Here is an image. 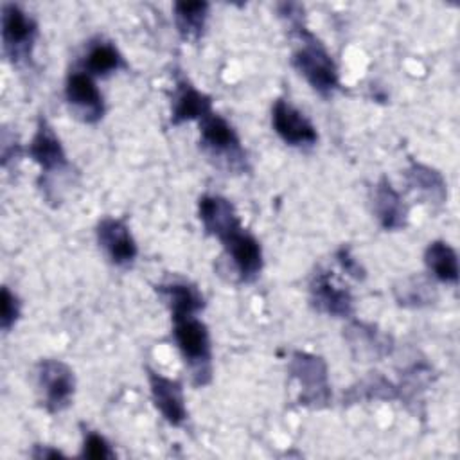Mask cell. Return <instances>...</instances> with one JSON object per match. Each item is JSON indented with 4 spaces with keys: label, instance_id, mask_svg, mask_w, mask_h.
<instances>
[{
    "label": "cell",
    "instance_id": "cell-17",
    "mask_svg": "<svg viewBox=\"0 0 460 460\" xmlns=\"http://www.w3.org/2000/svg\"><path fill=\"white\" fill-rule=\"evenodd\" d=\"M372 208L379 226L386 232H399L408 225V205L386 176H381L374 187Z\"/></svg>",
    "mask_w": 460,
    "mask_h": 460
},
{
    "label": "cell",
    "instance_id": "cell-1",
    "mask_svg": "<svg viewBox=\"0 0 460 460\" xmlns=\"http://www.w3.org/2000/svg\"><path fill=\"white\" fill-rule=\"evenodd\" d=\"M286 22L289 23L291 38L296 41V47L291 54L293 68L318 95H332L340 88V74L331 52L305 27L304 13L286 18Z\"/></svg>",
    "mask_w": 460,
    "mask_h": 460
},
{
    "label": "cell",
    "instance_id": "cell-25",
    "mask_svg": "<svg viewBox=\"0 0 460 460\" xmlns=\"http://www.w3.org/2000/svg\"><path fill=\"white\" fill-rule=\"evenodd\" d=\"M81 456L90 458V460H108V458H115V451L111 449L110 442L101 433L84 429Z\"/></svg>",
    "mask_w": 460,
    "mask_h": 460
},
{
    "label": "cell",
    "instance_id": "cell-26",
    "mask_svg": "<svg viewBox=\"0 0 460 460\" xmlns=\"http://www.w3.org/2000/svg\"><path fill=\"white\" fill-rule=\"evenodd\" d=\"M22 314V302L7 286L2 288L0 295V327L4 332H9Z\"/></svg>",
    "mask_w": 460,
    "mask_h": 460
},
{
    "label": "cell",
    "instance_id": "cell-2",
    "mask_svg": "<svg viewBox=\"0 0 460 460\" xmlns=\"http://www.w3.org/2000/svg\"><path fill=\"white\" fill-rule=\"evenodd\" d=\"M172 338L194 386L208 385L212 381V341L205 322L198 314L172 316Z\"/></svg>",
    "mask_w": 460,
    "mask_h": 460
},
{
    "label": "cell",
    "instance_id": "cell-12",
    "mask_svg": "<svg viewBox=\"0 0 460 460\" xmlns=\"http://www.w3.org/2000/svg\"><path fill=\"white\" fill-rule=\"evenodd\" d=\"M271 126L279 138L291 147H311L318 142L314 124L286 99H277L271 108Z\"/></svg>",
    "mask_w": 460,
    "mask_h": 460
},
{
    "label": "cell",
    "instance_id": "cell-16",
    "mask_svg": "<svg viewBox=\"0 0 460 460\" xmlns=\"http://www.w3.org/2000/svg\"><path fill=\"white\" fill-rule=\"evenodd\" d=\"M212 110V97L198 90L187 77H176L172 101H171V119L172 126H180L190 120H201Z\"/></svg>",
    "mask_w": 460,
    "mask_h": 460
},
{
    "label": "cell",
    "instance_id": "cell-11",
    "mask_svg": "<svg viewBox=\"0 0 460 460\" xmlns=\"http://www.w3.org/2000/svg\"><path fill=\"white\" fill-rule=\"evenodd\" d=\"M95 237L99 248L104 252L113 266L128 268L135 262L138 255V246L124 219L111 216L102 217L95 226Z\"/></svg>",
    "mask_w": 460,
    "mask_h": 460
},
{
    "label": "cell",
    "instance_id": "cell-22",
    "mask_svg": "<svg viewBox=\"0 0 460 460\" xmlns=\"http://www.w3.org/2000/svg\"><path fill=\"white\" fill-rule=\"evenodd\" d=\"M424 264L429 275L444 284L458 282V255L455 248L442 241H431L424 250Z\"/></svg>",
    "mask_w": 460,
    "mask_h": 460
},
{
    "label": "cell",
    "instance_id": "cell-10",
    "mask_svg": "<svg viewBox=\"0 0 460 460\" xmlns=\"http://www.w3.org/2000/svg\"><path fill=\"white\" fill-rule=\"evenodd\" d=\"M29 158L40 165L41 174L47 181L54 174H63L70 169V162L66 151L56 135L50 122L41 115L36 124V131L27 146Z\"/></svg>",
    "mask_w": 460,
    "mask_h": 460
},
{
    "label": "cell",
    "instance_id": "cell-21",
    "mask_svg": "<svg viewBox=\"0 0 460 460\" xmlns=\"http://www.w3.org/2000/svg\"><path fill=\"white\" fill-rule=\"evenodd\" d=\"M210 13L208 2H176L172 5V18L176 31L185 41H199Z\"/></svg>",
    "mask_w": 460,
    "mask_h": 460
},
{
    "label": "cell",
    "instance_id": "cell-20",
    "mask_svg": "<svg viewBox=\"0 0 460 460\" xmlns=\"http://www.w3.org/2000/svg\"><path fill=\"white\" fill-rule=\"evenodd\" d=\"M404 178L408 187L420 194L426 201L433 205H442L447 199L446 180L437 169L426 164L411 162L404 171Z\"/></svg>",
    "mask_w": 460,
    "mask_h": 460
},
{
    "label": "cell",
    "instance_id": "cell-28",
    "mask_svg": "<svg viewBox=\"0 0 460 460\" xmlns=\"http://www.w3.org/2000/svg\"><path fill=\"white\" fill-rule=\"evenodd\" d=\"M32 456L34 458H59V456H65V455L59 449H54L50 446H34Z\"/></svg>",
    "mask_w": 460,
    "mask_h": 460
},
{
    "label": "cell",
    "instance_id": "cell-18",
    "mask_svg": "<svg viewBox=\"0 0 460 460\" xmlns=\"http://www.w3.org/2000/svg\"><path fill=\"white\" fill-rule=\"evenodd\" d=\"M124 56L113 41L104 38H95L86 45L84 56L81 59V70L92 77H106L120 68H126Z\"/></svg>",
    "mask_w": 460,
    "mask_h": 460
},
{
    "label": "cell",
    "instance_id": "cell-27",
    "mask_svg": "<svg viewBox=\"0 0 460 460\" xmlns=\"http://www.w3.org/2000/svg\"><path fill=\"white\" fill-rule=\"evenodd\" d=\"M338 264L341 266V270L350 275L352 279H358V280H363L365 279V268L361 266V262L352 255V250L350 246L347 244H341L336 253H334Z\"/></svg>",
    "mask_w": 460,
    "mask_h": 460
},
{
    "label": "cell",
    "instance_id": "cell-19",
    "mask_svg": "<svg viewBox=\"0 0 460 460\" xmlns=\"http://www.w3.org/2000/svg\"><path fill=\"white\" fill-rule=\"evenodd\" d=\"M156 293L169 307L171 318L185 316V314H198L205 307V296L190 282L176 280V282L160 284V286H156Z\"/></svg>",
    "mask_w": 460,
    "mask_h": 460
},
{
    "label": "cell",
    "instance_id": "cell-4",
    "mask_svg": "<svg viewBox=\"0 0 460 460\" xmlns=\"http://www.w3.org/2000/svg\"><path fill=\"white\" fill-rule=\"evenodd\" d=\"M289 376L298 383L300 395L298 402L305 408L320 410L331 402V383L329 368L322 356L295 350L288 365Z\"/></svg>",
    "mask_w": 460,
    "mask_h": 460
},
{
    "label": "cell",
    "instance_id": "cell-24",
    "mask_svg": "<svg viewBox=\"0 0 460 460\" xmlns=\"http://www.w3.org/2000/svg\"><path fill=\"white\" fill-rule=\"evenodd\" d=\"M399 397V388L392 385L386 377H383L379 372H372L367 379L359 381L358 386H352L347 392V401L358 402L363 399H397Z\"/></svg>",
    "mask_w": 460,
    "mask_h": 460
},
{
    "label": "cell",
    "instance_id": "cell-3",
    "mask_svg": "<svg viewBox=\"0 0 460 460\" xmlns=\"http://www.w3.org/2000/svg\"><path fill=\"white\" fill-rule=\"evenodd\" d=\"M199 146L219 167L234 172H246L248 155L234 126L219 113L210 111L199 120Z\"/></svg>",
    "mask_w": 460,
    "mask_h": 460
},
{
    "label": "cell",
    "instance_id": "cell-6",
    "mask_svg": "<svg viewBox=\"0 0 460 460\" xmlns=\"http://www.w3.org/2000/svg\"><path fill=\"white\" fill-rule=\"evenodd\" d=\"M36 383L49 413H59L72 404L75 394L74 370L61 359H41L36 365Z\"/></svg>",
    "mask_w": 460,
    "mask_h": 460
},
{
    "label": "cell",
    "instance_id": "cell-13",
    "mask_svg": "<svg viewBox=\"0 0 460 460\" xmlns=\"http://www.w3.org/2000/svg\"><path fill=\"white\" fill-rule=\"evenodd\" d=\"M147 381H149L151 401L155 408L160 411V415L164 417V420L176 428L183 426L189 417V411L185 406L181 383L153 368H147Z\"/></svg>",
    "mask_w": 460,
    "mask_h": 460
},
{
    "label": "cell",
    "instance_id": "cell-9",
    "mask_svg": "<svg viewBox=\"0 0 460 460\" xmlns=\"http://www.w3.org/2000/svg\"><path fill=\"white\" fill-rule=\"evenodd\" d=\"M65 101L81 122L95 124L104 117L106 106L101 90L92 75L86 72L72 70L65 81Z\"/></svg>",
    "mask_w": 460,
    "mask_h": 460
},
{
    "label": "cell",
    "instance_id": "cell-14",
    "mask_svg": "<svg viewBox=\"0 0 460 460\" xmlns=\"http://www.w3.org/2000/svg\"><path fill=\"white\" fill-rule=\"evenodd\" d=\"M343 336L356 361H379L381 358L392 354L394 349L392 336L379 331L372 323L350 322Z\"/></svg>",
    "mask_w": 460,
    "mask_h": 460
},
{
    "label": "cell",
    "instance_id": "cell-5",
    "mask_svg": "<svg viewBox=\"0 0 460 460\" xmlns=\"http://www.w3.org/2000/svg\"><path fill=\"white\" fill-rule=\"evenodd\" d=\"M38 38L36 20L18 4L2 5V49L4 56L14 65H25L32 59L34 43Z\"/></svg>",
    "mask_w": 460,
    "mask_h": 460
},
{
    "label": "cell",
    "instance_id": "cell-23",
    "mask_svg": "<svg viewBox=\"0 0 460 460\" xmlns=\"http://www.w3.org/2000/svg\"><path fill=\"white\" fill-rule=\"evenodd\" d=\"M433 288L435 286L422 277H410L394 288V295L402 307H422L435 300L437 293Z\"/></svg>",
    "mask_w": 460,
    "mask_h": 460
},
{
    "label": "cell",
    "instance_id": "cell-8",
    "mask_svg": "<svg viewBox=\"0 0 460 460\" xmlns=\"http://www.w3.org/2000/svg\"><path fill=\"white\" fill-rule=\"evenodd\" d=\"M309 304L314 311L332 318H352V293L336 282L329 270H316L309 282Z\"/></svg>",
    "mask_w": 460,
    "mask_h": 460
},
{
    "label": "cell",
    "instance_id": "cell-7",
    "mask_svg": "<svg viewBox=\"0 0 460 460\" xmlns=\"http://www.w3.org/2000/svg\"><path fill=\"white\" fill-rule=\"evenodd\" d=\"M225 259L232 264V270L239 282H253L262 271V246L253 234L239 226L225 239H221Z\"/></svg>",
    "mask_w": 460,
    "mask_h": 460
},
{
    "label": "cell",
    "instance_id": "cell-15",
    "mask_svg": "<svg viewBox=\"0 0 460 460\" xmlns=\"http://www.w3.org/2000/svg\"><path fill=\"white\" fill-rule=\"evenodd\" d=\"M198 217L205 234L217 237L219 241L243 226L234 203L219 194H203L198 199Z\"/></svg>",
    "mask_w": 460,
    "mask_h": 460
}]
</instances>
